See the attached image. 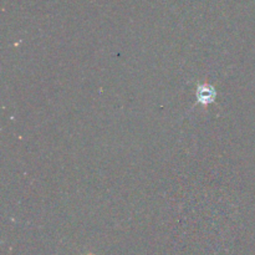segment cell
<instances>
[{
    "instance_id": "1",
    "label": "cell",
    "mask_w": 255,
    "mask_h": 255,
    "mask_svg": "<svg viewBox=\"0 0 255 255\" xmlns=\"http://www.w3.org/2000/svg\"><path fill=\"white\" fill-rule=\"evenodd\" d=\"M196 96L197 104H201L202 106L207 107L217 100V90L213 85L208 84V82H202L197 86Z\"/></svg>"
},
{
    "instance_id": "2",
    "label": "cell",
    "mask_w": 255,
    "mask_h": 255,
    "mask_svg": "<svg viewBox=\"0 0 255 255\" xmlns=\"http://www.w3.org/2000/svg\"><path fill=\"white\" fill-rule=\"evenodd\" d=\"M85 255H95V254H92V253H89V254H85Z\"/></svg>"
}]
</instances>
